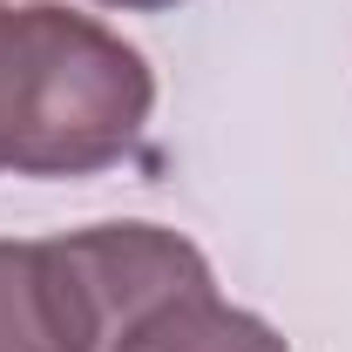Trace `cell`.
I'll return each instance as SVG.
<instances>
[{"instance_id": "277c9868", "label": "cell", "mask_w": 352, "mask_h": 352, "mask_svg": "<svg viewBox=\"0 0 352 352\" xmlns=\"http://www.w3.org/2000/svg\"><path fill=\"white\" fill-rule=\"evenodd\" d=\"M7 95H14V7L0 0V170H7Z\"/></svg>"}, {"instance_id": "3957f363", "label": "cell", "mask_w": 352, "mask_h": 352, "mask_svg": "<svg viewBox=\"0 0 352 352\" xmlns=\"http://www.w3.org/2000/svg\"><path fill=\"white\" fill-rule=\"evenodd\" d=\"M116 352H292L278 325H264L258 311L223 305L217 285L210 292H190L176 305L149 311Z\"/></svg>"}, {"instance_id": "5b68a950", "label": "cell", "mask_w": 352, "mask_h": 352, "mask_svg": "<svg viewBox=\"0 0 352 352\" xmlns=\"http://www.w3.org/2000/svg\"><path fill=\"white\" fill-rule=\"evenodd\" d=\"M95 7H122V14H163L176 0H95Z\"/></svg>"}, {"instance_id": "7a4b0ae2", "label": "cell", "mask_w": 352, "mask_h": 352, "mask_svg": "<svg viewBox=\"0 0 352 352\" xmlns=\"http://www.w3.org/2000/svg\"><path fill=\"white\" fill-rule=\"evenodd\" d=\"M75 237H0V352H109Z\"/></svg>"}, {"instance_id": "6da1fadb", "label": "cell", "mask_w": 352, "mask_h": 352, "mask_svg": "<svg viewBox=\"0 0 352 352\" xmlns=\"http://www.w3.org/2000/svg\"><path fill=\"white\" fill-rule=\"evenodd\" d=\"M156 109V75L122 34L61 0L14 7V95H7V170L95 176L122 163Z\"/></svg>"}]
</instances>
